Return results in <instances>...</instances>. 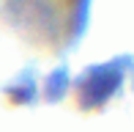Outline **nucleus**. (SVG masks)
<instances>
[{
	"label": "nucleus",
	"instance_id": "1",
	"mask_svg": "<svg viewBox=\"0 0 134 132\" xmlns=\"http://www.w3.org/2000/svg\"><path fill=\"white\" fill-rule=\"evenodd\" d=\"M120 80H123V66L118 61L88 69L80 80V88H77L80 91V105L88 107V110L101 107L104 102L115 97V91L120 88Z\"/></svg>",
	"mask_w": 134,
	"mask_h": 132
}]
</instances>
